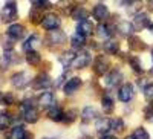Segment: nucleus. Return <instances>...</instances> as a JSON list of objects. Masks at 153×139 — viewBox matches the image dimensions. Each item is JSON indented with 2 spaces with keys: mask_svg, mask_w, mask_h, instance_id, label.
I'll use <instances>...</instances> for the list:
<instances>
[{
  "mask_svg": "<svg viewBox=\"0 0 153 139\" xmlns=\"http://www.w3.org/2000/svg\"><path fill=\"white\" fill-rule=\"evenodd\" d=\"M11 83L14 87H17V89H25V87L31 83V78H29L28 72H16L11 77Z\"/></svg>",
  "mask_w": 153,
  "mask_h": 139,
  "instance_id": "f257e3e1",
  "label": "nucleus"
},
{
  "mask_svg": "<svg viewBox=\"0 0 153 139\" xmlns=\"http://www.w3.org/2000/svg\"><path fill=\"white\" fill-rule=\"evenodd\" d=\"M19 16V12H17V5L14 2H9L3 6L2 9V20L3 21H12V20H16Z\"/></svg>",
  "mask_w": 153,
  "mask_h": 139,
  "instance_id": "f03ea898",
  "label": "nucleus"
},
{
  "mask_svg": "<svg viewBox=\"0 0 153 139\" xmlns=\"http://www.w3.org/2000/svg\"><path fill=\"white\" fill-rule=\"evenodd\" d=\"M94 70L98 77H104L109 70V60L104 55H98L95 58V63H94Z\"/></svg>",
  "mask_w": 153,
  "mask_h": 139,
  "instance_id": "7ed1b4c3",
  "label": "nucleus"
},
{
  "mask_svg": "<svg viewBox=\"0 0 153 139\" xmlns=\"http://www.w3.org/2000/svg\"><path fill=\"white\" fill-rule=\"evenodd\" d=\"M40 23H42L43 29H46V31H55L60 26V18L55 14H46Z\"/></svg>",
  "mask_w": 153,
  "mask_h": 139,
  "instance_id": "20e7f679",
  "label": "nucleus"
},
{
  "mask_svg": "<svg viewBox=\"0 0 153 139\" xmlns=\"http://www.w3.org/2000/svg\"><path fill=\"white\" fill-rule=\"evenodd\" d=\"M51 84H52V81H51L49 75H46V73H40V75H38V77L32 81V89H35V90L48 89V87H51Z\"/></svg>",
  "mask_w": 153,
  "mask_h": 139,
  "instance_id": "39448f33",
  "label": "nucleus"
},
{
  "mask_svg": "<svg viewBox=\"0 0 153 139\" xmlns=\"http://www.w3.org/2000/svg\"><path fill=\"white\" fill-rule=\"evenodd\" d=\"M133 95H135V89H133L132 84H124L118 92V98H120V101H123V103H129V101L133 98Z\"/></svg>",
  "mask_w": 153,
  "mask_h": 139,
  "instance_id": "423d86ee",
  "label": "nucleus"
},
{
  "mask_svg": "<svg viewBox=\"0 0 153 139\" xmlns=\"http://www.w3.org/2000/svg\"><path fill=\"white\" fill-rule=\"evenodd\" d=\"M89 63H91V55H89L87 52H80L76 57H74L72 66L76 67V69H83L89 64Z\"/></svg>",
  "mask_w": 153,
  "mask_h": 139,
  "instance_id": "0eeeda50",
  "label": "nucleus"
},
{
  "mask_svg": "<svg viewBox=\"0 0 153 139\" xmlns=\"http://www.w3.org/2000/svg\"><path fill=\"white\" fill-rule=\"evenodd\" d=\"M38 106L40 107H43V109H46V107H52L54 106V103H55V98H54V95L51 93V92H45V93H42L40 96H38Z\"/></svg>",
  "mask_w": 153,
  "mask_h": 139,
  "instance_id": "6e6552de",
  "label": "nucleus"
},
{
  "mask_svg": "<svg viewBox=\"0 0 153 139\" xmlns=\"http://www.w3.org/2000/svg\"><path fill=\"white\" fill-rule=\"evenodd\" d=\"M25 34V28L22 26V24L19 23H14V24H11V26L8 28V37L12 40H17V38H22Z\"/></svg>",
  "mask_w": 153,
  "mask_h": 139,
  "instance_id": "1a4fd4ad",
  "label": "nucleus"
},
{
  "mask_svg": "<svg viewBox=\"0 0 153 139\" xmlns=\"http://www.w3.org/2000/svg\"><path fill=\"white\" fill-rule=\"evenodd\" d=\"M81 80L80 78H71L66 84H65V93L66 95H72V93H75L76 90H78L80 89V87H81Z\"/></svg>",
  "mask_w": 153,
  "mask_h": 139,
  "instance_id": "9d476101",
  "label": "nucleus"
},
{
  "mask_svg": "<svg viewBox=\"0 0 153 139\" xmlns=\"http://www.w3.org/2000/svg\"><path fill=\"white\" fill-rule=\"evenodd\" d=\"M92 14H94V18H97L98 21H104L107 17H109V9H107V6H104V5H97L95 8H94V11H92Z\"/></svg>",
  "mask_w": 153,
  "mask_h": 139,
  "instance_id": "9b49d317",
  "label": "nucleus"
},
{
  "mask_svg": "<svg viewBox=\"0 0 153 139\" xmlns=\"http://www.w3.org/2000/svg\"><path fill=\"white\" fill-rule=\"evenodd\" d=\"M121 80H123V75H121V72L120 70H112L110 72V75H107L106 77V84H107V87H117L120 83H121Z\"/></svg>",
  "mask_w": 153,
  "mask_h": 139,
  "instance_id": "f8f14e48",
  "label": "nucleus"
},
{
  "mask_svg": "<svg viewBox=\"0 0 153 139\" xmlns=\"http://www.w3.org/2000/svg\"><path fill=\"white\" fill-rule=\"evenodd\" d=\"M132 26H133L135 29H138V31H139V29H144L146 26H149V17H147V14H143V12L136 14L135 18H133Z\"/></svg>",
  "mask_w": 153,
  "mask_h": 139,
  "instance_id": "ddd939ff",
  "label": "nucleus"
},
{
  "mask_svg": "<svg viewBox=\"0 0 153 139\" xmlns=\"http://www.w3.org/2000/svg\"><path fill=\"white\" fill-rule=\"evenodd\" d=\"M23 118L29 124H35L38 121V112L35 110V107H29V109H23Z\"/></svg>",
  "mask_w": 153,
  "mask_h": 139,
  "instance_id": "4468645a",
  "label": "nucleus"
},
{
  "mask_svg": "<svg viewBox=\"0 0 153 139\" xmlns=\"http://www.w3.org/2000/svg\"><path fill=\"white\" fill-rule=\"evenodd\" d=\"M76 34H80V35H89V34H92V23H89L86 20L80 21L78 23V26H76Z\"/></svg>",
  "mask_w": 153,
  "mask_h": 139,
  "instance_id": "2eb2a0df",
  "label": "nucleus"
},
{
  "mask_svg": "<svg viewBox=\"0 0 153 139\" xmlns=\"http://www.w3.org/2000/svg\"><path fill=\"white\" fill-rule=\"evenodd\" d=\"M42 61V57H40V54L37 52V50H28L26 52V63L28 64H31V66H37L38 63Z\"/></svg>",
  "mask_w": 153,
  "mask_h": 139,
  "instance_id": "dca6fc26",
  "label": "nucleus"
},
{
  "mask_svg": "<svg viewBox=\"0 0 153 139\" xmlns=\"http://www.w3.org/2000/svg\"><path fill=\"white\" fill-rule=\"evenodd\" d=\"M97 116V110L94 107H84L81 112V119L83 122H91L94 118Z\"/></svg>",
  "mask_w": 153,
  "mask_h": 139,
  "instance_id": "f3484780",
  "label": "nucleus"
},
{
  "mask_svg": "<svg viewBox=\"0 0 153 139\" xmlns=\"http://www.w3.org/2000/svg\"><path fill=\"white\" fill-rule=\"evenodd\" d=\"M49 40H51V43H54V44H63L66 41V37H65V34H63L61 31L55 29V32H52L49 35Z\"/></svg>",
  "mask_w": 153,
  "mask_h": 139,
  "instance_id": "a211bd4d",
  "label": "nucleus"
},
{
  "mask_svg": "<svg viewBox=\"0 0 153 139\" xmlns=\"http://www.w3.org/2000/svg\"><path fill=\"white\" fill-rule=\"evenodd\" d=\"M48 116H49V119H52V121H55V122H58V121H63V118H65V115H63V112H61V109H58V107H52L49 112H48Z\"/></svg>",
  "mask_w": 153,
  "mask_h": 139,
  "instance_id": "6ab92c4d",
  "label": "nucleus"
},
{
  "mask_svg": "<svg viewBox=\"0 0 153 139\" xmlns=\"http://www.w3.org/2000/svg\"><path fill=\"white\" fill-rule=\"evenodd\" d=\"M87 16H89V14H87V11H86L84 8H75V9H72V18L78 20V21L86 20Z\"/></svg>",
  "mask_w": 153,
  "mask_h": 139,
  "instance_id": "aec40b11",
  "label": "nucleus"
},
{
  "mask_svg": "<svg viewBox=\"0 0 153 139\" xmlns=\"http://www.w3.org/2000/svg\"><path fill=\"white\" fill-rule=\"evenodd\" d=\"M95 129H97L100 133L107 132V130L110 129V121H109V119H104V118L98 119V121H97V124H95Z\"/></svg>",
  "mask_w": 153,
  "mask_h": 139,
  "instance_id": "412c9836",
  "label": "nucleus"
},
{
  "mask_svg": "<svg viewBox=\"0 0 153 139\" xmlns=\"http://www.w3.org/2000/svg\"><path fill=\"white\" fill-rule=\"evenodd\" d=\"M101 106H103V110L106 113H110L113 110V99L110 96H103V99H101Z\"/></svg>",
  "mask_w": 153,
  "mask_h": 139,
  "instance_id": "4be33fe9",
  "label": "nucleus"
},
{
  "mask_svg": "<svg viewBox=\"0 0 153 139\" xmlns=\"http://www.w3.org/2000/svg\"><path fill=\"white\" fill-rule=\"evenodd\" d=\"M97 34H98L100 38H103V40L110 38V31H109V28L106 26V24H100V26L97 28Z\"/></svg>",
  "mask_w": 153,
  "mask_h": 139,
  "instance_id": "5701e85b",
  "label": "nucleus"
},
{
  "mask_svg": "<svg viewBox=\"0 0 153 139\" xmlns=\"http://www.w3.org/2000/svg\"><path fill=\"white\" fill-rule=\"evenodd\" d=\"M11 124V116L6 112H0V130H5Z\"/></svg>",
  "mask_w": 153,
  "mask_h": 139,
  "instance_id": "b1692460",
  "label": "nucleus"
},
{
  "mask_svg": "<svg viewBox=\"0 0 153 139\" xmlns=\"http://www.w3.org/2000/svg\"><path fill=\"white\" fill-rule=\"evenodd\" d=\"M35 43H38V35L34 34V35H31L29 38L23 43V50H26V52H28V50H32V46Z\"/></svg>",
  "mask_w": 153,
  "mask_h": 139,
  "instance_id": "393cba45",
  "label": "nucleus"
},
{
  "mask_svg": "<svg viewBox=\"0 0 153 139\" xmlns=\"http://www.w3.org/2000/svg\"><path fill=\"white\" fill-rule=\"evenodd\" d=\"M149 138H150V136H149L147 130L143 129V127H138V129L132 133V139H149Z\"/></svg>",
  "mask_w": 153,
  "mask_h": 139,
  "instance_id": "a878e982",
  "label": "nucleus"
},
{
  "mask_svg": "<svg viewBox=\"0 0 153 139\" xmlns=\"http://www.w3.org/2000/svg\"><path fill=\"white\" fill-rule=\"evenodd\" d=\"M25 136H26V132H25V129L20 127V125L14 127V129H12V132H11V138L12 139H23Z\"/></svg>",
  "mask_w": 153,
  "mask_h": 139,
  "instance_id": "bb28decb",
  "label": "nucleus"
},
{
  "mask_svg": "<svg viewBox=\"0 0 153 139\" xmlns=\"http://www.w3.org/2000/svg\"><path fill=\"white\" fill-rule=\"evenodd\" d=\"M104 49L107 50L109 54H117V52H118V43L115 41V40H106Z\"/></svg>",
  "mask_w": 153,
  "mask_h": 139,
  "instance_id": "cd10ccee",
  "label": "nucleus"
},
{
  "mask_svg": "<svg viewBox=\"0 0 153 139\" xmlns=\"http://www.w3.org/2000/svg\"><path fill=\"white\" fill-rule=\"evenodd\" d=\"M71 43H72V46H74V47H81V46H84L86 38H84V35L76 34V35H74L72 38H71Z\"/></svg>",
  "mask_w": 153,
  "mask_h": 139,
  "instance_id": "c85d7f7f",
  "label": "nucleus"
},
{
  "mask_svg": "<svg viewBox=\"0 0 153 139\" xmlns=\"http://www.w3.org/2000/svg\"><path fill=\"white\" fill-rule=\"evenodd\" d=\"M129 44L135 50H139L141 47H146V43H143L141 40L138 38V37H130V38H129Z\"/></svg>",
  "mask_w": 153,
  "mask_h": 139,
  "instance_id": "c756f323",
  "label": "nucleus"
},
{
  "mask_svg": "<svg viewBox=\"0 0 153 139\" xmlns=\"http://www.w3.org/2000/svg\"><path fill=\"white\" fill-rule=\"evenodd\" d=\"M110 129L117 130V132H123L124 130V124H123V119L121 118H115L110 121Z\"/></svg>",
  "mask_w": 153,
  "mask_h": 139,
  "instance_id": "7c9ffc66",
  "label": "nucleus"
},
{
  "mask_svg": "<svg viewBox=\"0 0 153 139\" xmlns=\"http://www.w3.org/2000/svg\"><path fill=\"white\" fill-rule=\"evenodd\" d=\"M129 63H130V66L133 67V70H135V72H138V73H141V72H143V67H141V64H139L138 58L132 57V58H129Z\"/></svg>",
  "mask_w": 153,
  "mask_h": 139,
  "instance_id": "2f4dec72",
  "label": "nucleus"
},
{
  "mask_svg": "<svg viewBox=\"0 0 153 139\" xmlns=\"http://www.w3.org/2000/svg\"><path fill=\"white\" fill-rule=\"evenodd\" d=\"M2 103L6 104V106H11V104H14L16 103V96L12 95V93H5L2 96Z\"/></svg>",
  "mask_w": 153,
  "mask_h": 139,
  "instance_id": "473e14b6",
  "label": "nucleus"
},
{
  "mask_svg": "<svg viewBox=\"0 0 153 139\" xmlns=\"http://www.w3.org/2000/svg\"><path fill=\"white\" fill-rule=\"evenodd\" d=\"M144 95L149 101H153V84H147L144 87Z\"/></svg>",
  "mask_w": 153,
  "mask_h": 139,
  "instance_id": "72a5a7b5",
  "label": "nucleus"
},
{
  "mask_svg": "<svg viewBox=\"0 0 153 139\" xmlns=\"http://www.w3.org/2000/svg\"><path fill=\"white\" fill-rule=\"evenodd\" d=\"M32 3H34V6L35 8H48L51 3H49V0H32Z\"/></svg>",
  "mask_w": 153,
  "mask_h": 139,
  "instance_id": "f704fd0d",
  "label": "nucleus"
},
{
  "mask_svg": "<svg viewBox=\"0 0 153 139\" xmlns=\"http://www.w3.org/2000/svg\"><path fill=\"white\" fill-rule=\"evenodd\" d=\"M76 115H78V113H76V110H69V112L66 113V116L63 118V119H65L66 122H72V121H75Z\"/></svg>",
  "mask_w": 153,
  "mask_h": 139,
  "instance_id": "c9c22d12",
  "label": "nucleus"
},
{
  "mask_svg": "<svg viewBox=\"0 0 153 139\" xmlns=\"http://www.w3.org/2000/svg\"><path fill=\"white\" fill-rule=\"evenodd\" d=\"M130 26H132V24L124 23V21H123V23H121V26H120V31H121V32H124V34H127V32H130V31H132V28H130Z\"/></svg>",
  "mask_w": 153,
  "mask_h": 139,
  "instance_id": "e433bc0d",
  "label": "nucleus"
},
{
  "mask_svg": "<svg viewBox=\"0 0 153 139\" xmlns=\"http://www.w3.org/2000/svg\"><path fill=\"white\" fill-rule=\"evenodd\" d=\"M152 115H153V104L146 107V118H152Z\"/></svg>",
  "mask_w": 153,
  "mask_h": 139,
  "instance_id": "4c0bfd02",
  "label": "nucleus"
},
{
  "mask_svg": "<svg viewBox=\"0 0 153 139\" xmlns=\"http://www.w3.org/2000/svg\"><path fill=\"white\" fill-rule=\"evenodd\" d=\"M133 0H117V3L120 5V6H123V5H129V3H132Z\"/></svg>",
  "mask_w": 153,
  "mask_h": 139,
  "instance_id": "58836bf2",
  "label": "nucleus"
},
{
  "mask_svg": "<svg viewBox=\"0 0 153 139\" xmlns=\"http://www.w3.org/2000/svg\"><path fill=\"white\" fill-rule=\"evenodd\" d=\"M6 66H8V64H6V61L0 58V72H2V70H5V69H6Z\"/></svg>",
  "mask_w": 153,
  "mask_h": 139,
  "instance_id": "ea45409f",
  "label": "nucleus"
},
{
  "mask_svg": "<svg viewBox=\"0 0 153 139\" xmlns=\"http://www.w3.org/2000/svg\"><path fill=\"white\" fill-rule=\"evenodd\" d=\"M101 139H118L117 136H112V135H103L101 136Z\"/></svg>",
  "mask_w": 153,
  "mask_h": 139,
  "instance_id": "a19ab883",
  "label": "nucleus"
},
{
  "mask_svg": "<svg viewBox=\"0 0 153 139\" xmlns=\"http://www.w3.org/2000/svg\"><path fill=\"white\" fill-rule=\"evenodd\" d=\"M149 9L153 11V0H150V2H149Z\"/></svg>",
  "mask_w": 153,
  "mask_h": 139,
  "instance_id": "79ce46f5",
  "label": "nucleus"
},
{
  "mask_svg": "<svg viewBox=\"0 0 153 139\" xmlns=\"http://www.w3.org/2000/svg\"><path fill=\"white\" fill-rule=\"evenodd\" d=\"M150 31H152V34H153V24H150Z\"/></svg>",
  "mask_w": 153,
  "mask_h": 139,
  "instance_id": "37998d69",
  "label": "nucleus"
},
{
  "mask_svg": "<svg viewBox=\"0 0 153 139\" xmlns=\"http://www.w3.org/2000/svg\"><path fill=\"white\" fill-rule=\"evenodd\" d=\"M83 139H91V138H87V136H86V138H83Z\"/></svg>",
  "mask_w": 153,
  "mask_h": 139,
  "instance_id": "c03bdc74",
  "label": "nucleus"
},
{
  "mask_svg": "<svg viewBox=\"0 0 153 139\" xmlns=\"http://www.w3.org/2000/svg\"><path fill=\"white\" fill-rule=\"evenodd\" d=\"M152 58H153V49H152Z\"/></svg>",
  "mask_w": 153,
  "mask_h": 139,
  "instance_id": "a18cd8bd",
  "label": "nucleus"
},
{
  "mask_svg": "<svg viewBox=\"0 0 153 139\" xmlns=\"http://www.w3.org/2000/svg\"><path fill=\"white\" fill-rule=\"evenodd\" d=\"M43 139H51V138H43Z\"/></svg>",
  "mask_w": 153,
  "mask_h": 139,
  "instance_id": "49530a36",
  "label": "nucleus"
},
{
  "mask_svg": "<svg viewBox=\"0 0 153 139\" xmlns=\"http://www.w3.org/2000/svg\"><path fill=\"white\" fill-rule=\"evenodd\" d=\"M130 139H132V138H130Z\"/></svg>",
  "mask_w": 153,
  "mask_h": 139,
  "instance_id": "de8ad7c7",
  "label": "nucleus"
}]
</instances>
